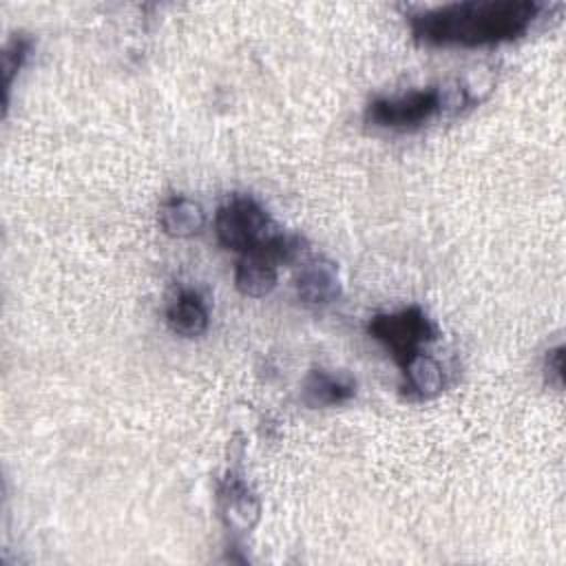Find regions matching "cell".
<instances>
[{
  "label": "cell",
  "mask_w": 566,
  "mask_h": 566,
  "mask_svg": "<svg viewBox=\"0 0 566 566\" xmlns=\"http://www.w3.org/2000/svg\"><path fill=\"white\" fill-rule=\"evenodd\" d=\"M544 378L555 389H562V385H564V347L562 345H555L553 349L546 352Z\"/></svg>",
  "instance_id": "obj_13"
},
{
  "label": "cell",
  "mask_w": 566,
  "mask_h": 566,
  "mask_svg": "<svg viewBox=\"0 0 566 566\" xmlns=\"http://www.w3.org/2000/svg\"><path fill=\"white\" fill-rule=\"evenodd\" d=\"M219 513L228 528L252 531L261 517V504L254 491L237 473H228L219 486Z\"/></svg>",
  "instance_id": "obj_5"
},
{
  "label": "cell",
  "mask_w": 566,
  "mask_h": 566,
  "mask_svg": "<svg viewBox=\"0 0 566 566\" xmlns=\"http://www.w3.org/2000/svg\"><path fill=\"white\" fill-rule=\"evenodd\" d=\"M402 374H405L407 396L413 400L436 398L438 394H442L447 385L442 365L431 354H424V352H418L416 356H411L402 365Z\"/></svg>",
  "instance_id": "obj_10"
},
{
  "label": "cell",
  "mask_w": 566,
  "mask_h": 566,
  "mask_svg": "<svg viewBox=\"0 0 566 566\" xmlns=\"http://www.w3.org/2000/svg\"><path fill=\"white\" fill-rule=\"evenodd\" d=\"M168 327L181 338H197L208 329L210 314L206 301L195 290H184L166 310Z\"/></svg>",
  "instance_id": "obj_9"
},
{
  "label": "cell",
  "mask_w": 566,
  "mask_h": 566,
  "mask_svg": "<svg viewBox=\"0 0 566 566\" xmlns=\"http://www.w3.org/2000/svg\"><path fill=\"white\" fill-rule=\"evenodd\" d=\"M442 111V95L438 88H420L398 97H378L365 108V122L376 128L409 130L429 122Z\"/></svg>",
  "instance_id": "obj_4"
},
{
  "label": "cell",
  "mask_w": 566,
  "mask_h": 566,
  "mask_svg": "<svg viewBox=\"0 0 566 566\" xmlns=\"http://www.w3.org/2000/svg\"><path fill=\"white\" fill-rule=\"evenodd\" d=\"M279 281V263L263 250L245 252L234 270V285L243 296H268Z\"/></svg>",
  "instance_id": "obj_7"
},
{
  "label": "cell",
  "mask_w": 566,
  "mask_h": 566,
  "mask_svg": "<svg viewBox=\"0 0 566 566\" xmlns=\"http://www.w3.org/2000/svg\"><path fill=\"white\" fill-rule=\"evenodd\" d=\"M356 394V385L325 369H312L303 380V402L307 407L343 405Z\"/></svg>",
  "instance_id": "obj_11"
},
{
  "label": "cell",
  "mask_w": 566,
  "mask_h": 566,
  "mask_svg": "<svg viewBox=\"0 0 566 566\" xmlns=\"http://www.w3.org/2000/svg\"><path fill=\"white\" fill-rule=\"evenodd\" d=\"M214 230L223 248L241 254L259 250L279 232L263 206L248 195H234L219 206Z\"/></svg>",
  "instance_id": "obj_2"
},
{
  "label": "cell",
  "mask_w": 566,
  "mask_h": 566,
  "mask_svg": "<svg viewBox=\"0 0 566 566\" xmlns=\"http://www.w3.org/2000/svg\"><path fill=\"white\" fill-rule=\"evenodd\" d=\"M157 219H159V228L168 234V237H175V239H188V237H195L203 230L206 226V212L203 208L184 197V195H172L168 197L161 206H159V212H157Z\"/></svg>",
  "instance_id": "obj_8"
},
{
  "label": "cell",
  "mask_w": 566,
  "mask_h": 566,
  "mask_svg": "<svg viewBox=\"0 0 566 566\" xmlns=\"http://www.w3.org/2000/svg\"><path fill=\"white\" fill-rule=\"evenodd\" d=\"M369 336H374L378 343H382L394 360L402 367L411 356L422 352L424 345L438 338L436 325L429 321V316L411 305L400 312L391 314H376L367 323Z\"/></svg>",
  "instance_id": "obj_3"
},
{
  "label": "cell",
  "mask_w": 566,
  "mask_h": 566,
  "mask_svg": "<svg viewBox=\"0 0 566 566\" xmlns=\"http://www.w3.org/2000/svg\"><path fill=\"white\" fill-rule=\"evenodd\" d=\"M33 49V40L29 35L15 33L2 49V88H4V111L9 106V93H11V84L13 77L20 73V69L24 66L29 53Z\"/></svg>",
  "instance_id": "obj_12"
},
{
  "label": "cell",
  "mask_w": 566,
  "mask_h": 566,
  "mask_svg": "<svg viewBox=\"0 0 566 566\" xmlns=\"http://www.w3.org/2000/svg\"><path fill=\"white\" fill-rule=\"evenodd\" d=\"M298 298L307 305H329L340 296L338 265L327 256H310L296 276Z\"/></svg>",
  "instance_id": "obj_6"
},
{
  "label": "cell",
  "mask_w": 566,
  "mask_h": 566,
  "mask_svg": "<svg viewBox=\"0 0 566 566\" xmlns=\"http://www.w3.org/2000/svg\"><path fill=\"white\" fill-rule=\"evenodd\" d=\"M537 11L531 0H467L413 13L409 24L427 44L486 46L524 35Z\"/></svg>",
  "instance_id": "obj_1"
}]
</instances>
